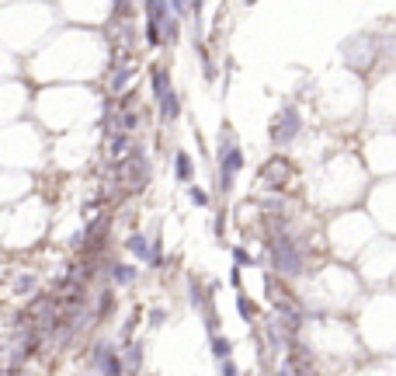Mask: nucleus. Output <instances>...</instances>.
I'll return each instance as SVG.
<instances>
[{
	"label": "nucleus",
	"instance_id": "7ed1b4c3",
	"mask_svg": "<svg viewBox=\"0 0 396 376\" xmlns=\"http://www.w3.org/2000/svg\"><path fill=\"white\" fill-rule=\"evenodd\" d=\"M296 136H303V112L296 104H286V109H278V115L271 119V143L289 146V143H296Z\"/></svg>",
	"mask_w": 396,
	"mask_h": 376
},
{
	"label": "nucleus",
	"instance_id": "f3484780",
	"mask_svg": "<svg viewBox=\"0 0 396 376\" xmlns=\"http://www.w3.org/2000/svg\"><path fill=\"white\" fill-rule=\"evenodd\" d=\"M233 261H237V268H251V265H254V254H251L247 247H233Z\"/></svg>",
	"mask_w": 396,
	"mask_h": 376
},
{
	"label": "nucleus",
	"instance_id": "ddd939ff",
	"mask_svg": "<svg viewBox=\"0 0 396 376\" xmlns=\"http://www.w3.org/2000/svg\"><path fill=\"white\" fill-rule=\"evenodd\" d=\"M129 77H132V70H129V67H119V70H111V80H108L111 94H119V91H126Z\"/></svg>",
	"mask_w": 396,
	"mask_h": 376
},
{
	"label": "nucleus",
	"instance_id": "20e7f679",
	"mask_svg": "<svg viewBox=\"0 0 396 376\" xmlns=\"http://www.w3.org/2000/svg\"><path fill=\"white\" fill-rule=\"evenodd\" d=\"M126 251H129L139 265H150V268H160V265H163V244H160V237L150 241L146 234H129Z\"/></svg>",
	"mask_w": 396,
	"mask_h": 376
},
{
	"label": "nucleus",
	"instance_id": "a211bd4d",
	"mask_svg": "<svg viewBox=\"0 0 396 376\" xmlns=\"http://www.w3.org/2000/svg\"><path fill=\"white\" fill-rule=\"evenodd\" d=\"M216 366H219V376H240V369H237L233 359H222V362H216Z\"/></svg>",
	"mask_w": 396,
	"mask_h": 376
},
{
	"label": "nucleus",
	"instance_id": "f03ea898",
	"mask_svg": "<svg viewBox=\"0 0 396 376\" xmlns=\"http://www.w3.org/2000/svg\"><path fill=\"white\" fill-rule=\"evenodd\" d=\"M268 254H271V265H275V272H278V276L296 279V276L303 272L306 254H303V247H299V237H296L289 227H281V230H278V237L271 241Z\"/></svg>",
	"mask_w": 396,
	"mask_h": 376
},
{
	"label": "nucleus",
	"instance_id": "412c9836",
	"mask_svg": "<svg viewBox=\"0 0 396 376\" xmlns=\"http://www.w3.org/2000/svg\"><path fill=\"white\" fill-rule=\"evenodd\" d=\"M275 376H292V369H289V366H281V369H278Z\"/></svg>",
	"mask_w": 396,
	"mask_h": 376
},
{
	"label": "nucleus",
	"instance_id": "0eeeda50",
	"mask_svg": "<svg viewBox=\"0 0 396 376\" xmlns=\"http://www.w3.org/2000/svg\"><path fill=\"white\" fill-rule=\"evenodd\" d=\"M108 276H111V283H115V286H132L136 283V268L126 265V261H111L108 265Z\"/></svg>",
	"mask_w": 396,
	"mask_h": 376
},
{
	"label": "nucleus",
	"instance_id": "f257e3e1",
	"mask_svg": "<svg viewBox=\"0 0 396 376\" xmlns=\"http://www.w3.org/2000/svg\"><path fill=\"white\" fill-rule=\"evenodd\" d=\"M244 160H247V157H244V146L237 143L233 129L226 126V129L219 133V143H216V185H219L222 195L233 192L237 175L244 171Z\"/></svg>",
	"mask_w": 396,
	"mask_h": 376
},
{
	"label": "nucleus",
	"instance_id": "2eb2a0df",
	"mask_svg": "<svg viewBox=\"0 0 396 376\" xmlns=\"http://www.w3.org/2000/svg\"><path fill=\"white\" fill-rule=\"evenodd\" d=\"M111 310H115V293L104 289V293H101V300H97V317H108Z\"/></svg>",
	"mask_w": 396,
	"mask_h": 376
},
{
	"label": "nucleus",
	"instance_id": "39448f33",
	"mask_svg": "<svg viewBox=\"0 0 396 376\" xmlns=\"http://www.w3.org/2000/svg\"><path fill=\"white\" fill-rule=\"evenodd\" d=\"M91 366H94L101 376H126V373H129L122 352H119V349H111L108 342H97V345H94V352H91Z\"/></svg>",
	"mask_w": 396,
	"mask_h": 376
},
{
	"label": "nucleus",
	"instance_id": "1a4fd4ad",
	"mask_svg": "<svg viewBox=\"0 0 396 376\" xmlns=\"http://www.w3.org/2000/svg\"><path fill=\"white\" fill-rule=\"evenodd\" d=\"M143 355H146L143 342H129V345H126V352H122L126 369H129V373H139V369H143Z\"/></svg>",
	"mask_w": 396,
	"mask_h": 376
},
{
	"label": "nucleus",
	"instance_id": "6ab92c4d",
	"mask_svg": "<svg viewBox=\"0 0 396 376\" xmlns=\"http://www.w3.org/2000/svg\"><path fill=\"white\" fill-rule=\"evenodd\" d=\"M163 320H167V310H163V307H153V310H150V324H153V328H160Z\"/></svg>",
	"mask_w": 396,
	"mask_h": 376
},
{
	"label": "nucleus",
	"instance_id": "9b49d317",
	"mask_svg": "<svg viewBox=\"0 0 396 376\" xmlns=\"http://www.w3.org/2000/svg\"><path fill=\"white\" fill-rule=\"evenodd\" d=\"M209 349H212V359H216V362L233 359V345H230V338H222L219 331H216V335H209Z\"/></svg>",
	"mask_w": 396,
	"mask_h": 376
},
{
	"label": "nucleus",
	"instance_id": "9d476101",
	"mask_svg": "<svg viewBox=\"0 0 396 376\" xmlns=\"http://www.w3.org/2000/svg\"><path fill=\"white\" fill-rule=\"evenodd\" d=\"M160 104V119L163 122H174L178 115H181V98H178V91H171V94H167L163 101H156Z\"/></svg>",
	"mask_w": 396,
	"mask_h": 376
},
{
	"label": "nucleus",
	"instance_id": "dca6fc26",
	"mask_svg": "<svg viewBox=\"0 0 396 376\" xmlns=\"http://www.w3.org/2000/svg\"><path fill=\"white\" fill-rule=\"evenodd\" d=\"M188 202H191V206H198V209H205V206H209V195H205V188L191 185V188H188Z\"/></svg>",
	"mask_w": 396,
	"mask_h": 376
},
{
	"label": "nucleus",
	"instance_id": "aec40b11",
	"mask_svg": "<svg viewBox=\"0 0 396 376\" xmlns=\"http://www.w3.org/2000/svg\"><path fill=\"white\" fill-rule=\"evenodd\" d=\"M35 286H38V279L32 272H25V279H18V289H35Z\"/></svg>",
	"mask_w": 396,
	"mask_h": 376
},
{
	"label": "nucleus",
	"instance_id": "4468645a",
	"mask_svg": "<svg viewBox=\"0 0 396 376\" xmlns=\"http://www.w3.org/2000/svg\"><path fill=\"white\" fill-rule=\"evenodd\" d=\"M237 313L247 320V324L254 320V313H257V310H254V303H251V296H247V293H237Z\"/></svg>",
	"mask_w": 396,
	"mask_h": 376
},
{
	"label": "nucleus",
	"instance_id": "6e6552de",
	"mask_svg": "<svg viewBox=\"0 0 396 376\" xmlns=\"http://www.w3.org/2000/svg\"><path fill=\"white\" fill-rule=\"evenodd\" d=\"M150 87H153V98H156V101H163L167 94L174 91V87H171V74H167L163 67H156V70L150 74Z\"/></svg>",
	"mask_w": 396,
	"mask_h": 376
},
{
	"label": "nucleus",
	"instance_id": "f8f14e48",
	"mask_svg": "<svg viewBox=\"0 0 396 376\" xmlns=\"http://www.w3.org/2000/svg\"><path fill=\"white\" fill-rule=\"evenodd\" d=\"M129 146H132V136H129V133H122V129L111 133V140H108V153H111V157H122Z\"/></svg>",
	"mask_w": 396,
	"mask_h": 376
},
{
	"label": "nucleus",
	"instance_id": "423d86ee",
	"mask_svg": "<svg viewBox=\"0 0 396 376\" xmlns=\"http://www.w3.org/2000/svg\"><path fill=\"white\" fill-rule=\"evenodd\" d=\"M174 178H178L181 185H188V181L195 178V160H191L188 150H174Z\"/></svg>",
	"mask_w": 396,
	"mask_h": 376
}]
</instances>
